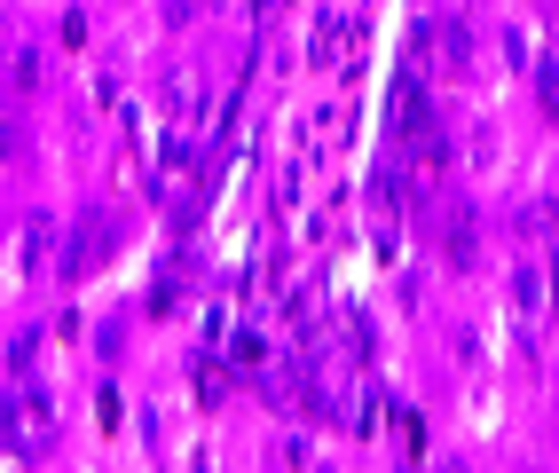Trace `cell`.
I'll return each mask as SVG.
<instances>
[{
  "instance_id": "cell-1",
  "label": "cell",
  "mask_w": 559,
  "mask_h": 473,
  "mask_svg": "<svg viewBox=\"0 0 559 473\" xmlns=\"http://www.w3.org/2000/svg\"><path fill=\"white\" fill-rule=\"evenodd\" d=\"M0 442H9V450H24V458L56 442V403H48L40 387H16V394H0Z\"/></svg>"
},
{
  "instance_id": "cell-2",
  "label": "cell",
  "mask_w": 559,
  "mask_h": 473,
  "mask_svg": "<svg viewBox=\"0 0 559 473\" xmlns=\"http://www.w3.org/2000/svg\"><path fill=\"white\" fill-rule=\"evenodd\" d=\"M110 245H119V229H110V213H87V222H80V237H71V252H63V276L80 284L87 269H103V261H110Z\"/></svg>"
},
{
  "instance_id": "cell-3",
  "label": "cell",
  "mask_w": 559,
  "mask_h": 473,
  "mask_svg": "<svg viewBox=\"0 0 559 473\" xmlns=\"http://www.w3.org/2000/svg\"><path fill=\"white\" fill-rule=\"evenodd\" d=\"M394 127H402L409 142H418V151L433 142V95H426L418 80H409V71H402V87H394Z\"/></svg>"
},
{
  "instance_id": "cell-4",
  "label": "cell",
  "mask_w": 559,
  "mask_h": 473,
  "mask_svg": "<svg viewBox=\"0 0 559 473\" xmlns=\"http://www.w3.org/2000/svg\"><path fill=\"white\" fill-rule=\"evenodd\" d=\"M441 252H450L457 269L480 261V237H473V213H441Z\"/></svg>"
},
{
  "instance_id": "cell-5",
  "label": "cell",
  "mask_w": 559,
  "mask_h": 473,
  "mask_svg": "<svg viewBox=\"0 0 559 473\" xmlns=\"http://www.w3.org/2000/svg\"><path fill=\"white\" fill-rule=\"evenodd\" d=\"M48 252H56V213H32L24 222V269H48Z\"/></svg>"
},
{
  "instance_id": "cell-6",
  "label": "cell",
  "mask_w": 559,
  "mask_h": 473,
  "mask_svg": "<svg viewBox=\"0 0 559 473\" xmlns=\"http://www.w3.org/2000/svg\"><path fill=\"white\" fill-rule=\"evenodd\" d=\"M198 103H205L198 95V71H174V80H166V111L174 119H198Z\"/></svg>"
},
{
  "instance_id": "cell-7",
  "label": "cell",
  "mask_w": 559,
  "mask_h": 473,
  "mask_svg": "<svg viewBox=\"0 0 559 473\" xmlns=\"http://www.w3.org/2000/svg\"><path fill=\"white\" fill-rule=\"evenodd\" d=\"M551 222H559L551 198H544V205H520V237H551Z\"/></svg>"
},
{
  "instance_id": "cell-8",
  "label": "cell",
  "mask_w": 559,
  "mask_h": 473,
  "mask_svg": "<svg viewBox=\"0 0 559 473\" xmlns=\"http://www.w3.org/2000/svg\"><path fill=\"white\" fill-rule=\"evenodd\" d=\"M9 87H16V95H32V87H40V56H32V48H16V63H9Z\"/></svg>"
},
{
  "instance_id": "cell-9",
  "label": "cell",
  "mask_w": 559,
  "mask_h": 473,
  "mask_svg": "<svg viewBox=\"0 0 559 473\" xmlns=\"http://www.w3.org/2000/svg\"><path fill=\"white\" fill-rule=\"evenodd\" d=\"M536 103L559 119V63H536Z\"/></svg>"
},
{
  "instance_id": "cell-10",
  "label": "cell",
  "mask_w": 559,
  "mask_h": 473,
  "mask_svg": "<svg viewBox=\"0 0 559 473\" xmlns=\"http://www.w3.org/2000/svg\"><path fill=\"white\" fill-rule=\"evenodd\" d=\"M32 347H40V332H16V340H9V363H16V371H32Z\"/></svg>"
},
{
  "instance_id": "cell-11",
  "label": "cell",
  "mask_w": 559,
  "mask_h": 473,
  "mask_svg": "<svg viewBox=\"0 0 559 473\" xmlns=\"http://www.w3.org/2000/svg\"><path fill=\"white\" fill-rule=\"evenodd\" d=\"M16 151H24V134H16V119H9V111H0V166H9Z\"/></svg>"
},
{
  "instance_id": "cell-12",
  "label": "cell",
  "mask_w": 559,
  "mask_h": 473,
  "mask_svg": "<svg viewBox=\"0 0 559 473\" xmlns=\"http://www.w3.org/2000/svg\"><path fill=\"white\" fill-rule=\"evenodd\" d=\"M308 473H331V465H308Z\"/></svg>"
},
{
  "instance_id": "cell-13",
  "label": "cell",
  "mask_w": 559,
  "mask_h": 473,
  "mask_svg": "<svg viewBox=\"0 0 559 473\" xmlns=\"http://www.w3.org/2000/svg\"><path fill=\"white\" fill-rule=\"evenodd\" d=\"M0 87H9V71H0Z\"/></svg>"
}]
</instances>
